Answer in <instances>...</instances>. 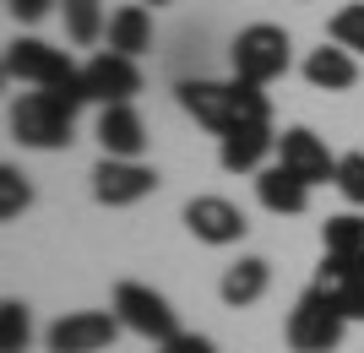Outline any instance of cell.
Segmentation results:
<instances>
[{"label":"cell","mask_w":364,"mask_h":353,"mask_svg":"<svg viewBox=\"0 0 364 353\" xmlns=\"http://www.w3.org/2000/svg\"><path fill=\"white\" fill-rule=\"evenodd\" d=\"M180 109L191 114L196 125L228 136V131H240V125H272V98L256 87V82H207V77H191L180 82Z\"/></svg>","instance_id":"cell-1"},{"label":"cell","mask_w":364,"mask_h":353,"mask_svg":"<svg viewBox=\"0 0 364 353\" xmlns=\"http://www.w3.org/2000/svg\"><path fill=\"white\" fill-rule=\"evenodd\" d=\"M82 104H87V87H82V82L22 92L11 104V136L22 141V147H38V153L71 147V125H76V109Z\"/></svg>","instance_id":"cell-2"},{"label":"cell","mask_w":364,"mask_h":353,"mask_svg":"<svg viewBox=\"0 0 364 353\" xmlns=\"http://www.w3.org/2000/svg\"><path fill=\"white\" fill-rule=\"evenodd\" d=\"M343 332H348L343 305H337L332 293H321L316 283H310V288L294 299V310H289V348H294V353H337Z\"/></svg>","instance_id":"cell-3"},{"label":"cell","mask_w":364,"mask_h":353,"mask_svg":"<svg viewBox=\"0 0 364 353\" xmlns=\"http://www.w3.org/2000/svg\"><path fill=\"white\" fill-rule=\"evenodd\" d=\"M289 33L277 28V22H250V28L234 38V49H228V60H234V77L240 82H256V87H267V82H277L283 71H289Z\"/></svg>","instance_id":"cell-4"},{"label":"cell","mask_w":364,"mask_h":353,"mask_svg":"<svg viewBox=\"0 0 364 353\" xmlns=\"http://www.w3.org/2000/svg\"><path fill=\"white\" fill-rule=\"evenodd\" d=\"M114 315H120L125 332H136V337L147 342H168L180 337V315H174V305H168L158 288H147V283H114Z\"/></svg>","instance_id":"cell-5"},{"label":"cell","mask_w":364,"mask_h":353,"mask_svg":"<svg viewBox=\"0 0 364 353\" xmlns=\"http://www.w3.org/2000/svg\"><path fill=\"white\" fill-rule=\"evenodd\" d=\"M6 77L11 82H33V87H71L82 82V71L71 65V55L44 38H11L6 44Z\"/></svg>","instance_id":"cell-6"},{"label":"cell","mask_w":364,"mask_h":353,"mask_svg":"<svg viewBox=\"0 0 364 353\" xmlns=\"http://www.w3.org/2000/svg\"><path fill=\"white\" fill-rule=\"evenodd\" d=\"M114 337H120L114 310H71L44 332V348L49 353H104Z\"/></svg>","instance_id":"cell-7"},{"label":"cell","mask_w":364,"mask_h":353,"mask_svg":"<svg viewBox=\"0 0 364 353\" xmlns=\"http://www.w3.org/2000/svg\"><path fill=\"white\" fill-rule=\"evenodd\" d=\"M82 87H87V104H131L141 92V71H136L131 55L104 49V55H92L82 65Z\"/></svg>","instance_id":"cell-8"},{"label":"cell","mask_w":364,"mask_h":353,"mask_svg":"<svg viewBox=\"0 0 364 353\" xmlns=\"http://www.w3.org/2000/svg\"><path fill=\"white\" fill-rule=\"evenodd\" d=\"M152 190H158V169H147L136 158H104L92 169V196L104 207H131V201L152 196Z\"/></svg>","instance_id":"cell-9"},{"label":"cell","mask_w":364,"mask_h":353,"mask_svg":"<svg viewBox=\"0 0 364 353\" xmlns=\"http://www.w3.org/2000/svg\"><path fill=\"white\" fill-rule=\"evenodd\" d=\"M185 229L196 234L201 245H240L250 223L228 196H196V201H185Z\"/></svg>","instance_id":"cell-10"},{"label":"cell","mask_w":364,"mask_h":353,"mask_svg":"<svg viewBox=\"0 0 364 353\" xmlns=\"http://www.w3.org/2000/svg\"><path fill=\"white\" fill-rule=\"evenodd\" d=\"M277 163H283V169H294L304 185L337 180V158L326 153V141H321L316 131H304V125H294V131H283V136H277Z\"/></svg>","instance_id":"cell-11"},{"label":"cell","mask_w":364,"mask_h":353,"mask_svg":"<svg viewBox=\"0 0 364 353\" xmlns=\"http://www.w3.org/2000/svg\"><path fill=\"white\" fill-rule=\"evenodd\" d=\"M272 153H277L272 125H240V131L218 136V163H223L228 174H261V163Z\"/></svg>","instance_id":"cell-12"},{"label":"cell","mask_w":364,"mask_h":353,"mask_svg":"<svg viewBox=\"0 0 364 353\" xmlns=\"http://www.w3.org/2000/svg\"><path fill=\"white\" fill-rule=\"evenodd\" d=\"M316 288L332 293L348 321H364V256H326L316 272Z\"/></svg>","instance_id":"cell-13"},{"label":"cell","mask_w":364,"mask_h":353,"mask_svg":"<svg viewBox=\"0 0 364 353\" xmlns=\"http://www.w3.org/2000/svg\"><path fill=\"white\" fill-rule=\"evenodd\" d=\"M92 136H98L104 158H141V147H147V125H141L136 104H104Z\"/></svg>","instance_id":"cell-14"},{"label":"cell","mask_w":364,"mask_h":353,"mask_svg":"<svg viewBox=\"0 0 364 353\" xmlns=\"http://www.w3.org/2000/svg\"><path fill=\"white\" fill-rule=\"evenodd\" d=\"M256 196H261V207H267V212H277V217H299L304 207H310V185H304L294 169L272 163V169H261V174H256Z\"/></svg>","instance_id":"cell-15"},{"label":"cell","mask_w":364,"mask_h":353,"mask_svg":"<svg viewBox=\"0 0 364 353\" xmlns=\"http://www.w3.org/2000/svg\"><path fill=\"white\" fill-rule=\"evenodd\" d=\"M304 82L321 92H348L353 82H359V60H353L343 44H321L304 55Z\"/></svg>","instance_id":"cell-16"},{"label":"cell","mask_w":364,"mask_h":353,"mask_svg":"<svg viewBox=\"0 0 364 353\" xmlns=\"http://www.w3.org/2000/svg\"><path fill=\"white\" fill-rule=\"evenodd\" d=\"M267 283H272V266L261 261V256H240V261L223 272V283H218V293H223V305H256L261 293H267Z\"/></svg>","instance_id":"cell-17"},{"label":"cell","mask_w":364,"mask_h":353,"mask_svg":"<svg viewBox=\"0 0 364 353\" xmlns=\"http://www.w3.org/2000/svg\"><path fill=\"white\" fill-rule=\"evenodd\" d=\"M104 38H109L114 55H131V60L147 55V49H152V11H147V6H120V11L109 16Z\"/></svg>","instance_id":"cell-18"},{"label":"cell","mask_w":364,"mask_h":353,"mask_svg":"<svg viewBox=\"0 0 364 353\" xmlns=\"http://www.w3.org/2000/svg\"><path fill=\"white\" fill-rule=\"evenodd\" d=\"M60 16H65V38L71 44H98L109 33V22H104V0H60Z\"/></svg>","instance_id":"cell-19"},{"label":"cell","mask_w":364,"mask_h":353,"mask_svg":"<svg viewBox=\"0 0 364 353\" xmlns=\"http://www.w3.org/2000/svg\"><path fill=\"white\" fill-rule=\"evenodd\" d=\"M321 245L326 256H364V217L359 212H337L321 223Z\"/></svg>","instance_id":"cell-20"},{"label":"cell","mask_w":364,"mask_h":353,"mask_svg":"<svg viewBox=\"0 0 364 353\" xmlns=\"http://www.w3.org/2000/svg\"><path fill=\"white\" fill-rule=\"evenodd\" d=\"M28 342H33V315H28V305L6 299V305H0V353H28Z\"/></svg>","instance_id":"cell-21"},{"label":"cell","mask_w":364,"mask_h":353,"mask_svg":"<svg viewBox=\"0 0 364 353\" xmlns=\"http://www.w3.org/2000/svg\"><path fill=\"white\" fill-rule=\"evenodd\" d=\"M332 44H343L348 55H364V0H353V6H343V11H332Z\"/></svg>","instance_id":"cell-22"},{"label":"cell","mask_w":364,"mask_h":353,"mask_svg":"<svg viewBox=\"0 0 364 353\" xmlns=\"http://www.w3.org/2000/svg\"><path fill=\"white\" fill-rule=\"evenodd\" d=\"M28 201H33L28 174L6 163V169H0V217H6V223H11V217H22V212H28Z\"/></svg>","instance_id":"cell-23"},{"label":"cell","mask_w":364,"mask_h":353,"mask_svg":"<svg viewBox=\"0 0 364 353\" xmlns=\"http://www.w3.org/2000/svg\"><path fill=\"white\" fill-rule=\"evenodd\" d=\"M337 190L353 201V207H364V153H343L337 158Z\"/></svg>","instance_id":"cell-24"},{"label":"cell","mask_w":364,"mask_h":353,"mask_svg":"<svg viewBox=\"0 0 364 353\" xmlns=\"http://www.w3.org/2000/svg\"><path fill=\"white\" fill-rule=\"evenodd\" d=\"M55 6H60V0H6V11H11L16 22H44Z\"/></svg>","instance_id":"cell-25"},{"label":"cell","mask_w":364,"mask_h":353,"mask_svg":"<svg viewBox=\"0 0 364 353\" xmlns=\"http://www.w3.org/2000/svg\"><path fill=\"white\" fill-rule=\"evenodd\" d=\"M158 353H218V348H213V337H196V332H180V337L158 342Z\"/></svg>","instance_id":"cell-26"},{"label":"cell","mask_w":364,"mask_h":353,"mask_svg":"<svg viewBox=\"0 0 364 353\" xmlns=\"http://www.w3.org/2000/svg\"><path fill=\"white\" fill-rule=\"evenodd\" d=\"M147 6H168V0H147Z\"/></svg>","instance_id":"cell-27"}]
</instances>
